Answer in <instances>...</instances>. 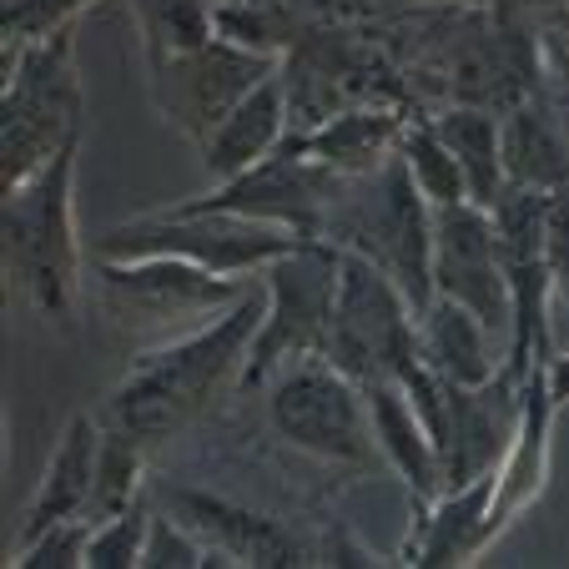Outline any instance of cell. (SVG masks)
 <instances>
[{
    "instance_id": "d6a6232c",
    "label": "cell",
    "mask_w": 569,
    "mask_h": 569,
    "mask_svg": "<svg viewBox=\"0 0 569 569\" xmlns=\"http://www.w3.org/2000/svg\"><path fill=\"white\" fill-rule=\"evenodd\" d=\"M318 565H388V559L373 555V549H368L358 535H348L343 525H333L328 539L318 545Z\"/></svg>"
},
{
    "instance_id": "277c9868",
    "label": "cell",
    "mask_w": 569,
    "mask_h": 569,
    "mask_svg": "<svg viewBox=\"0 0 569 569\" xmlns=\"http://www.w3.org/2000/svg\"><path fill=\"white\" fill-rule=\"evenodd\" d=\"M87 91L76 66V26L26 46H6V87H0V192L41 172L46 161L81 137Z\"/></svg>"
},
{
    "instance_id": "d6986e66",
    "label": "cell",
    "mask_w": 569,
    "mask_h": 569,
    "mask_svg": "<svg viewBox=\"0 0 569 569\" xmlns=\"http://www.w3.org/2000/svg\"><path fill=\"white\" fill-rule=\"evenodd\" d=\"M101 433H107L101 413L81 409V413H71V419H66L61 439H56L51 459H46L41 483H36L31 505H26V515H21L16 545L46 535V529L61 525V519H87L91 483H97V459H101Z\"/></svg>"
},
{
    "instance_id": "4316f807",
    "label": "cell",
    "mask_w": 569,
    "mask_h": 569,
    "mask_svg": "<svg viewBox=\"0 0 569 569\" xmlns=\"http://www.w3.org/2000/svg\"><path fill=\"white\" fill-rule=\"evenodd\" d=\"M398 157H403L413 187L423 192L429 207L469 202V182H463V172H459V157H453L449 141L439 137L433 117H409V127L398 137Z\"/></svg>"
},
{
    "instance_id": "e0dca14e",
    "label": "cell",
    "mask_w": 569,
    "mask_h": 569,
    "mask_svg": "<svg viewBox=\"0 0 569 569\" xmlns=\"http://www.w3.org/2000/svg\"><path fill=\"white\" fill-rule=\"evenodd\" d=\"M489 509H495V473L443 489L433 499H413V529L398 549V565H479L489 555Z\"/></svg>"
},
{
    "instance_id": "4dcf8cb0",
    "label": "cell",
    "mask_w": 569,
    "mask_h": 569,
    "mask_svg": "<svg viewBox=\"0 0 569 569\" xmlns=\"http://www.w3.org/2000/svg\"><path fill=\"white\" fill-rule=\"evenodd\" d=\"M97 0H0V41L6 46H26L41 36L76 26L81 11H91Z\"/></svg>"
},
{
    "instance_id": "ba28073f",
    "label": "cell",
    "mask_w": 569,
    "mask_h": 569,
    "mask_svg": "<svg viewBox=\"0 0 569 569\" xmlns=\"http://www.w3.org/2000/svg\"><path fill=\"white\" fill-rule=\"evenodd\" d=\"M268 423L288 449L343 473H368L378 459L363 383L328 358H302L268 378Z\"/></svg>"
},
{
    "instance_id": "603a6c76",
    "label": "cell",
    "mask_w": 569,
    "mask_h": 569,
    "mask_svg": "<svg viewBox=\"0 0 569 569\" xmlns=\"http://www.w3.org/2000/svg\"><path fill=\"white\" fill-rule=\"evenodd\" d=\"M419 358L449 383H489L505 368L495 358V328L439 292L419 312Z\"/></svg>"
},
{
    "instance_id": "1f68e13d",
    "label": "cell",
    "mask_w": 569,
    "mask_h": 569,
    "mask_svg": "<svg viewBox=\"0 0 569 569\" xmlns=\"http://www.w3.org/2000/svg\"><path fill=\"white\" fill-rule=\"evenodd\" d=\"M549 268H555V292L569 302V187L549 197Z\"/></svg>"
},
{
    "instance_id": "4fadbf2b",
    "label": "cell",
    "mask_w": 569,
    "mask_h": 569,
    "mask_svg": "<svg viewBox=\"0 0 569 569\" xmlns=\"http://www.w3.org/2000/svg\"><path fill=\"white\" fill-rule=\"evenodd\" d=\"M433 292L479 312L509 343V278L499 222L479 202L433 207Z\"/></svg>"
},
{
    "instance_id": "2e32d148",
    "label": "cell",
    "mask_w": 569,
    "mask_h": 569,
    "mask_svg": "<svg viewBox=\"0 0 569 569\" xmlns=\"http://www.w3.org/2000/svg\"><path fill=\"white\" fill-rule=\"evenodd\" d=\"M555 388H549V358H539L529 368V378L519 383V423L509 439L505 459L495 469V509H489V549L525 519L529 505H539L549 483V453H555V419H559Z\"/></svg>"
},
{
    "instance_id": "44dd1931",
    "label": "cell",
    "mask_w": 569,
    "mask_h": 569,
    "mask_svg": "<svg viewBox=\"0 0 569 569\" xmlns=\"http://www.w3.org/2000/svg\"><path fill=\"white\" fill-rule=\"evenodd\" d=\"M363 398H368V419H373L378 459L409 483V495L419 499V505L443 495L439 449H433L429 429H423L413 398L403 393V383H398V378H373V383H363Z\"/></svg>"
},
{
    "instance_id": "5bb4252c",
    "label": "cell",
    "mask_w": 569,
    "mask_h": 569,
    "mask_svg": "<svg viewBox=\"0 0 569 569\" xmlns=\"http://www.w3.org/2000/svg\"><path fill=\"white\" fill-rule=\"evenodd\" d=\"M519 423V378L499 368L489 383H449V409L433 433L443 489L495 473Z\"/></svg>"
},
{
    "instance_id": "7c38bea8",
    "label": "cell",
    "mask_w": 569,
    "mask_h": 569,
    "mask_svg": "<svg viewBox=\"0 0 569 569\" xmlns=\"http://www.w3.org/2000/svg\"><path fill=\"white\" fill-rule=\"evenodd\" d=\"M343 177L333 167H322L308 147L298 141V127L272 157H262L252 172L232 177V182H212V192L192 197V207H217V212H242L258 222H278L288 232L322 237L328 207Z\"/></svg>"
},
{
    "instance_id": "836d02e7",
    "label": "cell",
    "mask_w": 569,
    "mask_h": 569,
    "mask_svg": "<svg viewBox=\"0 0 569 569\" xmlns=\"http://www.w3.org/2000/svg\"><path fill=\"white\" fill-rule=\"evenodd\" d=\"M545 61L555 66V76L569 87V6L545 26Z\"/></svg>"
},
{
    "instance_id": "83f0119b",
    "label": "cell",
    "mask_w": 569,
    "mask_h": 569,
    "mask_svg": "<svg viewBox=\"0 0 569 569\" xmlns=\"http://www.w3.org/2000/svg\"><path fill=\"white\" fill-rule=\"evenodd\" d=\"M227 569V559L207 545L197 529H187L177 515H161L151 509V529L147 545H141V565L137 569Z\"/></svg>"
},
{
    "instance_id": "f546056e",
    "label": "cell",
    "mask_w": 569,
    "mask_h": 569,
    "mask_svg": "<svg viewBox=\"0 0 569 569\" xmlns=\"http://www.w3.org/2000/svg\"><path fill=\"white\" fill-rule=\"evenodd\" d=\"M87 545H91V519H61L46 535L11 545L6 569H87Z\"/></svg>"
},
{
    "instance_id": "52a82bcc",
    "label": "cell",
    "mask_w": 569,
    "mask_h": 569,
    "mask_svg": "<svg viewBox=\"0 0 569 569\" xmlns=\"http://www.w3.org/2000/svg\"><path fill=\"white\" fill-rule=\"evenodd\" d=\"M338 272L343 248L328 237H298L278 262L258 272L262 278V322L252 333L242 383L237 388H268V378L302 358H322L328 343V318L338 298Z\"/></svg>"
},
{
    "instance_id": "6da1fadb",
    "label": "cell",
    "mask_w": 569,
    "mask_h": 569,
    "mask_svg": "<svg viewBox=\"0 0 569 569\" xmlns=\"http://www.w3.org/2000/svg\"><path fill=\"white\" fill-rule=\"evenodd\" d=\"M258 322H262V298L248 288L212 322L172 338V343L141 348L97 413L111 429L141 439L147 449L187 433L192 423H202L212 413V403L227 388L242 383V363H248Z\"/></svg>"
},
{
    "instance_id": "8992f818",
    "label": "cell",
    "mask_w": 569,
    "mask_h": 569,
    "mask_svg": "<svg viewBox=\"0 0 569 569\" xmlns=\"http://www.w3.org/2000/svg\"><path fill=\"white\" fill-rule=\"evenodd\" d=\"M302 232H288L278 222L177 202V207H161V212L107 227L97 237L91 258H182L202 272H217V278L248 282L252 272L278 262Z\"/></svg>"
},
{
    "instance_id": "5b68a950",
    "label": "cell",
    "mask_w": 569,
    "mask_h": 569,
    "mask_svg": "<svg viewBox=\"0 0 569 569\" xmlns=\"http://www.w3.org/2000/svg\"><path fill=\"white\" fill-rule=\"evenodd\" d=\"M87 288L97 312L137 348H157L212 322L248 282L217 278L182 258H91Z\"/></svg>"
},
{
    "instance_id": "484cf974",
    "label": "cell",
    "mask_w": 569,
    "mask_h": 569,
    "mask_svg": "<svg viewBox=\"0 0 569 569\" xmlns=\"http://www.w3.org/2000/svg\"><path fill=\"white\" fill-rule=\"evenodd\" d=\"M101 423H107V419H101ZM141 499H147V443L107 423V433H101V459H97V483H91L87 519H91V525H101V519L121 515V509L141 505Z\"/></svg>"
},
{
    "instance_id": "cb8c5ba5",
    "label": "cell",
    "mask_w": 569,
    "mask_h": 569,
    "mask_svg": "<svg viewBox=\"0 0 569 569\" xmlns=\"http://www.w3.org/2000/svg\"><path fill=\"white\" fill-rule=\"evenodd\" d=\"M433 127L449 141V151L459 157V172L469 182V202L495 212L499 197L509 192L505 172V137H499V117L479 101H453V107L433 111Z\"/></svg>"
},
{
    "instance_id": "f1b7e54d",
    "label": "cell",
    "mask_w": 569,
    "mask_h": 569,
    "mask_svg": "<svg viewBox=\"0 0 569 569\" xmlns=\"http://www.w3.org/2000/svg\"><path fill=\"white\" fill-rule=\"evenodd\" d=\"M151 529V505L121 509V515L91 525V545H87V569H137L141 565V545Z\"/></svg>"
},
{
    "instance_id": "d4e9b609",
    "label": "cell",
    "mask_w": 569,
    "mask_h": 569,
    "mask_svg": "<svg viewBox=\"0 0 569 569\" xmlns=\"http://www.w3.org/2000/svg\"><path fill=\"white\" fill-rule=\"evenodd\" d=\"M127 11H131V21H137L147 71L197 51V46H207L222 31L217 0H127Z\"/></svg>"
},
{
    "instance_id": "7402d4cb",
    "label": "cell",
    "mask_w": 569,
    "mask_h": 569,
    "mask_svg": "<svg viewBox=\"0 0 569 569\" xmlns=\"http://www.w3.org/2000/svg\"><path fill=\"white\" fill-rule=\"evenodd\" d=\"M403 127H409V117L393 107H343L312 127H298V141L338 177H363L393 157Z\"/></svg>"
},
{
    "instance_id": "3957f363",
    "label": "cell",
    "mask_w": 569,
    "mask_h": 569,
    "mask_svg": "<svg viewBox=\"0 0 569 569\" xmlns=\"http://www.w3.org/2000/svg\"><path fill=\"white\" fill-rule=\"evenodd\" d=\"M322 237L378 262L403 288L413 312H423V302L433 298V207L413 187L398 151L373 172L338 182Z\"/></svg>"
},
{
    "instance_id": "9a60e30c",
    "label": "cell",
    "mask_w": 569,
    "mask_h": 569,
    "mask_svg": "<svg viewBox=\"0 0 569 569\" xmlns=\"http://www.w3.org/2000/svg\"><path fill=\"white\" fill-rule=\"evenodd\" d=\"M167 509L182 519L187 529L207 539L227 569H288V565H318V545L292 535L278 515L232 505L222 495H202V489H167Z\"/></svg>"
},
{
    "instance_id": "30bf717a",
    "label": "cell",
    "mask_w": 569,
    "mask_h": 569,
    "mask_svg": "<svg viewBox=\"0 0 569 569\" xmlns=\"http://www.w3.org/2000/svg\"><path fill=\"white\" fill-rule=\"evenodd\" d=\"M549 197L509 187L495 207L499 242H505L509 278V343L505 373L525 383L529 368L549 358V298H555V268H549Z\"/></svg>"
},
{
    "instance_id": "e575fe53",
    "label": "cell",
    "mask_w": 569,
    "mask_h": 569,
    "mask_svg": "<svg viewBox=\"0 0 569 569\" xmlns=\"http://www.w3.org/2000/svg\"><path fill=\"white\" fill-rule=\"evenodd\" d=\"M549 388H555L559 403H569V353L549 358Z\"/></svg>"
},
{
    "instance_id": "ac0fdd59",
    "label": "cell",
    "mask_w": 569,
    "mask_h": 569,
    "mask_svg": "<svg viewBox=\"0 0 569 569\" xmlns=\"http://www.w3.org/2000/svg\"><path fill=\"white\" fill-rule=\"evenodd\" d=\"M292 127H298V121H292L288 76H282V66H278L268 81H258V87L202 137L197 151H202L207 177H212V182H232V177L252 172L262 157H272V151L292 137Z\"/></svg>"
},
{
    "instance_id": "8fae6325",
    "label": "cell",
    "mask_w": 569,
    "mask_h": 569,
    "mask_svg": "<svg viewBox=\"0 0 569 569\" xmlns=\"http://www.w3.org/2000/svg\"><path fill=\"white\" fill-rule=\"evenodd\" d=\"M282 66L278 51H258L248 41H232V36L217 31L207 46L177 56L167 66H151V101H157L161 121L177 127L192 147H202V137L248 97L258 81H268Z\"/></svg>"
},
{
    "instance_id": "9c48e42d",
    "label": "cell",
    "mask_w": 569,
    "mask_h": 569,
    "mask_svg": "<svg viewBox=\"0 0 569 569\" xmlns=\"http://www.w3.org/2000/svg\"><path fill=\"white\" fill-rule=\"evenodd\" d=\"M322 358L353 383L398 378L419 358V312L378 262L343 252Z\"/></svg>"
},
{
    "instance_id": "7a4b0ae2",
    "label": "cell",
    "mask_w": 569,
    "mask_h": 569,
    "mask_svg": "<svg viewBox=\"0 0 569 569\" xmlns=\"http://www.w3.org/2000/svg\"><path fill=\"white\" fill-rule=\"evenodd\" d=\"M76 167L81 137H71L41 172L6 187L0 202V268L16 298L41 318L66 322L87 292V248L76 232Z\"/></svg>"
},
{
    "instance_id": "ffe728a7",
    "label": "cell",
    "mask_w": 569,
    "mask_h": 569,
    "mask_svg": "<svg viewBox=\"0 0 569 569\" xmlns=\"http://www.w3.org/2000/svg\"><path fill=\"white\" fill-rule=\"evenodd\" d=\"M499 137H505V172L509 187H529V192H565L569 187V127L559 101L545 91H529L499 117Z\"/></svg>"
}]
</instances>
